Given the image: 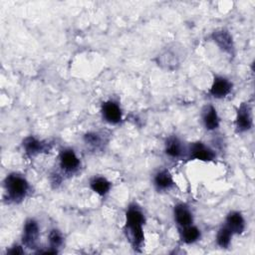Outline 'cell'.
<instances>
[{
	"mask_svg": "<svg viewBox=\"0 0 255 255\" xmlns=\"http://www.w3.org/2000/svg\"><path fill=\"white\" fill-rule=\"evenodd\" d=\"M22 148L29 158H34L39 154L49 150V142L40 139L35 135H28L22 140Z\"/></svg>",
	"mask_w": 255,
	"mask_h": 255,
	"instance_id": "11",
	"label": "cell"
},
{
	"mask_svg": "<svg viewBox=\"0 0 255 255\" xmlns=\"http://www.w3.org/2000/svg\"><path fill=\"white\" fill-rule=\"evenodd\" d=\"M201 122L204 128L208 131L216 130L220 126V119L216 108L211 105H205L201 110Z\"/></svg>",
	"mask_w": 255,
	"mask_h": 255,
	"instance_id": "15",
	"label": "cell"
},
{
	"mask_svg": "<svg viewBox=\"0 0 255 255\" xmlns=\"http://www.w3.org/2000/svg\"><path fill=\"white\" fill-rule=\"evenodd\" d=\"M89 186L96 194L104 197L110 193L113 184L104 175H94L89 180Z\"/></svg>",
	"mask_w": 255,
	"mask_h": 255,
	"instance_id": "18",
	"label": "cell"
},
{
	"mask_svg": "<svg viewBox=\"0 0 255 255\" xmlns=\"http://www.w3.org/2000/svg\"><path fill=\"white\" fill-rule=\"evenodd\" d=\"M232 88L233 84L228 78L221 75H215L213 77L208 94L214 99L221 100L226 98L231 93Z\"/></svg>",
	"mask_w": 255,
	"mask_h": 255,
	"instance_id": "10",
	"label": "cell"
},
{
	"mask_svg": "<svg viewBox=\"0 0 255 255\" xmlns=\"http://www.w3.org/2000/svg\"><path fill=\"white\" fill-rule=\"evenodd\" d=\"M83 141L88 149L92 151H99L108 143V138L105 132L99 130L88 131L83 136Z\"/></svg>",
	"mask_w": 255,
	"mask_h": 255,
	"instance_id": "16",
	"label": "cell"
},
{
	"mask_svg": "<svg viewBox=\"0 0 255 255\" xmlns=\"http://www.w3.org/2000/svg\"><path fill=\"white\" fill-rule=\"evenodd\" d=\"M178 233L181 242L188 245L197 242L201 238V231L194 224L178 228Z\"/></svg>",
	"mask_w": 255,
	"mask_h": 255,
	"instance_id": "19",
	"label": "cell"
},
{
	"mask_svg": "<svg viewBox=\"0 0 255 255\" xmlns=\"http://www.w3.org/2000/svg\"><path fill=\"white\" fill-rule=\"evenodd\" d=\"M186 147L183 141L177 135H170L164 141V153L167 157L173 160L186 158Z\"/></svg>",
	"mask_w": 255,
	"mask_h": 255,
	"instance_id": "9",
	"label": "cell"
},
{
	"mask_svg": "<svg viewBox=\"0 0 255 255\" xmlns=\"http://www.w3.org/2000/svg\"><path fill=\"white\" fill-rule=\"evenodd\" d=\"M125 215L124 233L132 249L136 252H141L144 246L143 227L146 222L144 212L137 203L131 202L128 204Z\"/></svg>",
	"mask_w": 255,
	"mask_h": 255,
	"instance_id": "1",
	"label": "cell"
},
{
	"mask_svg": "<svg viewBox=\"0 0 255 255\" xmlns=\"http://www.w3.org/2000/svg\"><path fill=\"white\" fill-rule=\"evenodd\" d=\"M101 115L106 123L113 126L119 125L123 121V110L120 104L114 100L103 102L101 106Z\"/></svg>",
	"mask_w": 255,
	"mask_h": 255,
	"instance_id": "8",
	"label": "cell"
},
{
	"mask_svg": "<svg viewBox=\"0 0 255 255\" xmlns=\"http://www.w3.org/2000/svg\"><path fill=\"white\" fill-rule=\"evenodd\" d=\"M211 39L222 52L230 56L234 55V42L228 30L225 28L214 30L211 33Z\"/></svg>",
	"mask_w": 255,
	"mask_h": 255,
	"instance_id": "12",
	"label": "cell"
},
{
	"mask_svg": "<svg viewBox=\"0 0 255 255\" xmlns=\"http://www.w3.org/2000/svg\"><path fill=\"white\" fill-rule=\"evenodd\" d=\"M173 219L177 227H185L193 224L194 216L190 207L183 202L176 203L173 206Z\"/></svg>",
	"mask_w": 255,
	"mask_h": 255,
	"instance_id": "14",
	"label": "cell"
},
{
	"mask_svg": "<svg viewBox=\"0 0 255 255\" xmlns=\"http://www.w3.org/2000/svg\"><path fill=\"white\" fill-rule=\"evenodd\" d=\"M182 60L183 54L179 48H176V46L164 48L156 57V63L158 66L168 71L176 70L178 66H180Z\"/></svg>",
	"mask_w": 255,
	"mask_h": 255,
	"instance_id": "5",
	"label": "cell"
},
{
	"mask_svg": "<svg viewBox=\"0 0 255 255\" xmlns=\"http://www.w3.org/2000/svg\"><path fill=\"white\" fill-rule=\"evenodd\" d=\"M40 237V227L37 220L28 218L23 224L22 230V244L28 249H36Z\"/></svg>",
	"mask_w": 255,
	"mask_h": 255,
	"instance_id": "6",
	"label": "cell"
},
{
	"mask_svg": "<svg viewBox=\"0 0 255 255\" xmlns=\"http://www.w3.org/2000/svg\"><path fill=\"white\" fill-rule=\"evenodd\" d=\"M48 241L49 247L58 250V248H60L64 243V236L59 229L52 228L48 234Z\"/></svg>",
	"mask_w": 255,
	"mask_h": 255,
	"instance_id": "21",
	"label": "cell"
},
{
	"mask_svg": "<svg viewBox=\"0 0 255 255\" xmlns=\"http://www.w3.org/2000/svg\"><path fill=\"white\" fill-rule=\"evenodd\" d=\"M58 166L61 175H74L81 168V159L72 147H63L58 154Z\"/></svg>",
	"mask_w": 255,
	"mask_h": 255,
	"instance_id": "3",
	"label": "cell"
},
{
	"mask_svg": "<svg viewBox=\"0 0 255 255\" xmlns=\"http://www.w3.org/2000/svg\"><path fill=\"white\" fill-rule=\"evenodd\" d=\"M4 200L9 204L23 202L30 193L31 185L27 178L20 172H10L3 181Z\"/></svg>",
	"mask_w": 255,
	"mask_h": 255,
	"instance_id": "2",
	"label": "cell"
},
{
	"mask_svg": "<svg viewBox=\"0 0 255 255\" xmlns=\"http://www.w3.org/2000/svg\"><path fill=\"white\" fill-rule=\"evenodd\" d=\"M152 184L157 192H167L174 187L175 182L167 168H159L152 176Z\"/></svg>",
	"mask_w": 255,
	"mask_h": 255,
	"instance_id": "13",
	"label": "cell"
},
{
	"mask_svg": "<svg viewBox=\"0 0 255 255\" xmlns=\"http://www.w3.org/2000/svg\"><path fill=\"white\" fill-rule=\"evenodd\" d=\"M233 236L234 235L232 234V232L224 224H222L216 233V238H215L216 244L220 248L226 249L230 246Z\"/></svg>",
	"mask_w": 255,
	"mask_h": 255,
	"instance_id": "20",
	"label": "cell"
},
{
	"mask_svg": "<svg viewBox=\"0 0 255 255\" xmlns=\"http://www.w3.org/2000/svg\"><path fill=\"white\" fill-rule=\"evenodd\" d=\"M215 150L203 141L197 140L190 142L186 147V158L188 160H199L204 162L214 161L216 159Z\"/></svg>",
	"mask_w": 255,
	"mask_h": 255,
	"instance_id": "4",
	"label": "cell"
},
{
	"mask_svg": "<svg viewBox=\"0 0 255 255\" xmlns=\"http://www.w3.org/2000/svg\"><path fill=\"white\" fill-rule=\"evenodd\" d=\"M234 125H235V130L238 133L247 132L253 128L252 109L249 106V104L242 103L238 107Z\"/></svg>",
	"mask_w": 255,
	"mask_h": 255,
	"instance_id": "7",
	"label": "cell"
},
{
	"mask_svg": "<svg viewBox=\"0 0 255 255\" xmlns=\"http://www.w3.org/2000/svg\"><path fill=\"white\" fill-rule=\"evenodd\" d=\"M24 245H18V244H14L13 246H11L9 249H7V254H11V255H18V254H23L24 253V249H23Z\"/></svg>",
	"mask_w": 255,
	"mask_h": 255,
	"instance_id": "22",
	"label": "cell"
},
{
	"mask_svg": "<svg viewBox=\"0 0 255 255\" xmlns=\"http://www.w3.org/2000/svg\"><path fill=\"white\" fill-rule=\"evenodd\" d=\"M223 224L232 232L233 235H239L243 233L246 226L244 216L242 215L241 212L237 210L230 211L226 215L225 221Z\"/></svg>",
	"mask_w": 255,
	"mask_h": 255,
	"instance_id": "17",
	"label": "cell"
}]
</instances>
